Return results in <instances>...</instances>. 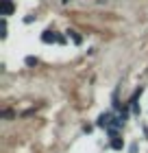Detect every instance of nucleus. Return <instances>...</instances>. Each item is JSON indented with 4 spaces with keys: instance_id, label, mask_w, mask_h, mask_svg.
<instances>
[{
    "instance_id": "1",
    "label": "nucleus",
    "mask_w": 148,
    "mask_h": 153,
    "mask_svg": "<svg viewBox=\"0 0 148 153\" xmlns=\"http://www.w3.org/2000/svg\"><path fill=\"white\" fill-rule=\"evenodd\" d=\"M57 39H59V35L52 33V31H44L41 33V42H44V44H52V42H57Z\"/></svg>"
},
{
    "instance_id": "2",
    "label": "nucleus",
    "mask_w": 148,
    "mask_h": 153,
    "mask_svg": "<svg viewBox=\"0 0 148 153\" xmlns=\"http://www.w3.org/2000/svg\"><path fill=\"white\" fill-rule=\"evenodd\" d=\"M0 7H2V16H11L13 9H15L11 0H0Z\"/></svg>"
},
{
    "instance_id": "3",
    "label": "nucleus",
    "mask_w": 148,
    "mask_h": 153,
    "mask_svg": "<svg viewBox=\"0 0 148 153\" xmlns=\"http://www.w3.org/2000/svg\"><path fill=\"white\" fill-rule=\"evenodd\" d=\"M111 149H116V151H122L124 149V140H122V138H111Z\"/></svg>"
},
{
    "instance_id": "4",
    "label": "nucleus",
    "mask_w": 148,
    "mask_h": 153,
    "mask_svg": "<svg viewBox=\"0 0 148 153\" xmlns=\"http://www.w3.org/2000/svg\"><path fill=\"white\" fill-rule=\"evenodd\" d=\"M109 120H111V114H100V118H98V127H109Z\"/></svg>"
},
{
    "instance_id": "5",
    "label": "nucleus",
    "mask_w": 148,
    "mask_h": 153,
    "mask_svg": "<svg viewBox=\"0 0 148 153\" xmlns=\"http://www.w3.org/2000/svg\"><path fill=\"white\" fill-rule=\"evenodd\" d=\"M68 35L72 37V42H74V44H81V42H83V37H81L76 31H68Z\"/></svg>"
},
{
    "instance_id": "6",
    "label": "nucleus",
    "mask_w": 148,
    "mask_h": 153,
    "mask_svg": "<svg viewBox=\"0 0 148 153\" xmlns=\"http://www.w3.org/2000/svg\"><path fill=\"white\" fill-rule=\"evenodd\" d=\"M26 66H37V57H26Z\"/></svg>"
},
{
    "instance_id": "7",
    "label": "nucleus",
    "mask_w": 148,
    "mask_h": 153,
    "mask_svg": "<svg viewBox=\"0 0 148 153\" xmlns=\"http://www.w3.org/2000/svg\"><path fill=\"white\" fill-rule=\"evenodd\" d=\"M131 153H137V144H133V147H131Z\"/></svg>"
}]
</instances>
